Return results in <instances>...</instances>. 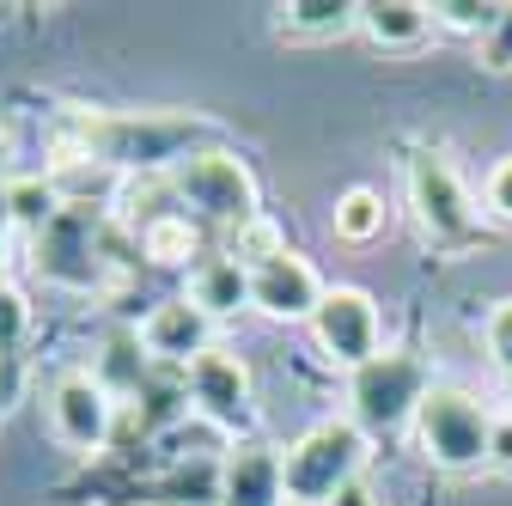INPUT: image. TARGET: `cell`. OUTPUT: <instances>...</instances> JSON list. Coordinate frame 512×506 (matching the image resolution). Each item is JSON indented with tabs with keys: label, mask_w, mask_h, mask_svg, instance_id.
<instances>
[{
	"label": "cell",
	"mask_w": 512,
	"mask_h": 506,
	"mask_svg": "<svg viewBox=\"0 0 512 506\" xmlns=\"http://www.w3.org/2000/svg\"><path fill=\"white\" fill-rule=\"evenodd\" d=\"M384 232V202L372 196V189H348V196L336 202V238L348 244H372Z\"/></svg>",
	"instance_id": "cell-21"
},
{
	"label": "cell",
	"mask_w": 512,
	"mask_h": 506,
	"mask_svg": "<svg viewBox=\"0 0 512 506\" xmlns=\"http://www.w3.org/2000/svg\"><path fill=\"white\" fill-rule=\"evenodd\" d=\"M433 391V378L415 354H378L348 378V403H354V427L360 433H397L415 421L421 397Z\"/></svg>",
	"instance_id": "cell-4"
},
{
	"label": "cell",
	"mask_w": 512,
	"mask_h": 506,
	"mask_svg": "<svg viewBox=\"0 0 512 506\" xmlns=\"http://www.w3.org/2000/svg\"><path fill=\"white\" fill-rule=\"evenodd\" d=\"M141 257H153L165 269H177V263L196 257V226H189V214H153L141 226Z\"/></svg>",
	"instance_id": "cell-19"
},
{
	"label": "cell",
	"mask_w": 512,
	"mask_h": 506,
	"mask_svg": "<svg viewBox=\"0 0 512 506\" xmlns=\"http://www.w3.org/2000/svg\"><path fill=\"white\" fill-rule=\"evenodd\" d=\"M189 299H196L208 318H232L238 305H250V269L238 257H226V250H214V257H202L196 275H189Z\"/></svg>",
	"instance_id": "cell-14"
},
{
	"label": "cell",
	"mask_w": 512,
	"mask_h": 506,
	"mask_svg": "<svg viewBox=\"0 0 512 506\" xmlns=\"http://www.w3.org/2000/svg\"><path fill=\"white\" fill-rule=\"evenodd\" d=\"M220 506H287V464L275 446H238L220 464Z\"/></svg>",
	"instance_id": "cell-13"
},
{
	"label": "cell",
	"mask_w": 512,
	"mask_h": 506,
	"mask_svg": "<svg viewBox=\"0 0 512 506\" xmlns=\"http://www.w3.org/2000/svg\"><path fill=\"white\" fill-rule=\"evenodd\" d=\"M324 281H317V269L299 257V250H281V257H269L263 269H250V305L256 311H269V318H311L317 305H324Z\"/></svg>",
	"instance_id": "cell-10"
},
{
	"label": "cell",
	"mask_w": 512,
	"mask_h": 506,
	"mask_svg": "<svg viewBox=\"0 0 512 506\" xmlns=\"http://www.w3.org/2000/svg\"><path fill=\"white\" fill-rule=\"evenodd\" d=\"M141 342H147V354L153 360H165V366H189L196 354H208L214 348V318L196 305V299H159L153 311H147V324H141Z\"/></svg>",
	"instance_id": "cell-12"
},
{
	"label": "cell",
	"mask_w": 512,
	"mask_h": 506,
	"mask_svg": "<svg viewBox=\"0 0 512 506\" xmlns=\"http://www.w3.org/2000/svg\"><path fill=\"white\" fill-rule=\"evenodd\" d=\"M482 61H488V68H512V7H500V19H494V31L482 37Z\"/></svg>",
	"instance_id": "cell-25"
},
{
	"label": "cell",
	"mask_w": 512,
	"mask_h": 506,
	"mask_svg": "<svg viewBox=\"0 0 512 506\" xmlns=\"http://www.w3.org/2000/svg\"><path fill=\"white\" fill-rule=\"evenodd\" d=\"M488 464L494 470H512V415H500L494 433H488Z\"/></svg>",
	"instance_id": "cell-28"
},
{
	"label": "cell",
	"mask_w": 512,
	"mask_h": 506,
	"mask_svg": "<svg viewBox=\"0 0 512 506\" xmlns=\"http://www.w3.org/2000/svg\"><path fill=\"white\" fill-rule=\"evenodd\" d=\"M202 129L196 122H183V116H98L86 122V147L110 165H183L189 141H196Z\"/></svg>",
	"instance_id": "cell-5"
},
{
	"label": "cell",
	"mask_w": 512,
	"mask_h": 506,
	"mask_svg": "<svg viewBox=\"0 0 512 506\" xmlns=\"http://www.w3.org/2000/svg\"><path fill=\"white\" fill-rule=\"evenodd\" d=\"M171 196L189 208V214H202V220H214V226H226V232H238V226H250L256 220V183H250V171L232 159V153H220V147H196L177 171H171Z\"/></svg>",
	"instance_id": "cell-3"
},
{
	"label": "cell",
	"mask_w": 512,
	"mask_h": 506,
	"mask_svg": "<svg viewBox=\"0 0 512 506\" xmlns=\"http://www.w3.org/2000/svg\"><path fill=\"white\" fill-rule=\"evenodd\" d=\"M488 433H494V415L470 391H452V385H433L415 409V439L439 470H482Z\"/></svg>",
	"instance_id": "cell-2"
},
{
	"label": "cell",
	"mask_w": 512,
	"mask_h": 506,
	"mask_svg": "<svg viewBox=\"0 0 512 506\" xmlns=\"http://www.w3.org/2000/svg\"><path fill=\"white\" fill-rule=\"evenodd\" d=\"M506 403H512V397H506Z\"/></svg>",
	"instance_id": "cell-31"
},
{
	"label": "cell",
	"mask_w": 512,
	"mask_h": 506,
	"mask_svg": "<svg viewBox=\"0 0 512 506\" xmlns=\"http://www.w3.org/2000/svg\"><path fill=\"white\" fill-rule=\"evenodd\" d=\"M25 324H31V305H25V293L0 281V354H13V348L25 342Z\"/></svg>",
	"instance_id": "cell-24"
},
{
	"label": "cell",
	"mask_w": 512,
	"mask_h": 506,
	"mask_svg": "<svg viewBox=\"0 0 512 506\" xmlns=\"http://www.w3.org/2000/svg\"><path fill=\"white\" fill-rule=\"evenodd\" d=\"M281 250H287V244H281V232H275V220H263V214H256L250 226H238V232L226 238V257H238L244 269H263L269 257H281Z\"/></svg>",
	"instance_id": "cell-22"
},
{
	"label": "cell",
	"mask_w": 512,
	"mask_h": 506,
	"mask_svg": "<svg viewBox=\"0 0 512 506\" xmlns=\"http://www.w3.org/2000/svg\"><path fill=\"white\" fill-rule=\"evenodd\" d=\"M311 336H317V348H324L336 366H348V372H360L366 360L384 354L378 305H372V293H360V287H330L324 305L311 311Z\"/></svg>",
	"instance_id": "cell-7"
},
{
	"label": "cell",
	"mask_w": 512,
	"mask_h": 506,
	"mask_svg": "<svg viewBox=\"0 0 512 506\" xmlns=\"http://www.w3.org/2000/svg\"><path fill=\"white\" fill-rule=\"evenodd\" d=\"M354 25H360V7H348V0H299V7H281V31L305 37V43H330Z\"/></svg>",
	"instance_id": "cell-17"
},
{
	"label": "cell",
	"mask_w": 512,
	"mask_h": 506,
	"mask_svg": "<svg viewBox=\"0 0 512 506\" xmlns=\"http://www.w3.org/2000/svg\"><path fill=\"white\" fill-rule=\"evenodd\" d=\"M189 403H196L214 427H244L250 421V372L244 360L208 348L189 360Z\"/></svg>",
	"instance_id": "cell-11"
},
{
	"label": "cell",
	"mask_w": 512,
	"mask_h": 506,
	"mask_svg": "<svg viewBox=\"0 0 512 506\" xmlns=\"http://www.w3.org/2000/svg\"><path fill=\"white\" fill-rule=\"evenodd\" d=\"M147 372H153V354H147V342H141V330H116L110 342H104V354H98V385L110 391V397H135L141 385H147Z\"/></svg>",
	"instance_id": "cell-15"
},
{
	"label": "cell",
	"mask_w": 512,
	"mask_h": 506,
	"mask_svg": "<svg viewBox=\"0 0 512 506\" xmlns=\"http://www.w3.org/2000/svg\"><path fill=\"white\" fill-rule=\"evenodd\" d=\"M37 269L61 287H98L104 263H98V214L86 202H68L43 232H37Z\"/></svg>",
	"instance_id": "cell-8"
},
{
	"label": "cell",
	"mask_w": 512,
	"mask_h": 506,
	"mask_svg": "<svg viewBox=\"0 0 512 506\" xmlns=\"http://www.w3.org/2000/svg\"><path fill=\"white\" fill-rule=\"evenodd\" d=\"M330 506H378V494H372L366 482H348V488H342V494H336Z\"/></svg>",
	"instance_id": "cell-29"
},
{
	"label": "cell",
	"mask_w": 512,
	"mask_h": 506,
	"mask_svg": "<svg viewBox=\"0 0 512 506\" xmlns=\"http://www.w3.org/2000/svg\"><path fill=\"white\" fill-rule=\"evenodd\" d=\"M153 506H220V464H196V470H171L153 488Z\"/></svg>",
	"instance_id": "cell-20"
},
{
	"label": "cell",
	"mask_w": 512,
	"mask_h": 506,
	"mask_svg": "<svg viewBox=\"0 0 512 506\" xmlns=\"http://www.w3.org/2000/svg\"><path fill=\"white\" fill-rule=\"evenodd\" d=\"M287 506H305V500H287Z\"/></svg>",
	"instance_id": "cell-30"
},
{
	"label": "cell",
	"mask_w": 512,
	"mask_h": 506,
	"mask_svg": "<svg viewBox=\"0 0 512 506\" xmlns=\"http://www.w3.org/2000/svg\"><path fill=\"white\" fill-rule=\"evenodd\" d=\"M49 421L61 433V446L74 452H104L110 446V427H116V397L98 385L92 372H74L49 391Z\"/></svg>",
	"instance_id": "cell-9"
},
{
	"label": "cell",
	"mask_w": 512,
	"mask_h": 506,
	"mask_svg": "<svg viewBox=\"0 0 512 506\" xmlns=\"http://www.w3.org/2000/svg\"><path fill=\"white\" fill-rule=\"evenodd\" d=\"M488 208H494L500 220H512V159H500L494 177H488Z\"/></svg>",
	"instance_id": "cell-27"
},
{
	"label": "cell",
	"mask_w": 512,
	"mask_h": 506,
	"mask_svg": "<svg viewBox=\"0 0 512 506\" xmlns=\"http://www.w3.org/2000/svg\"><path fill=\"white\" fill-rule=\"evenodd\" d=\"M360 25L378 49H415L433 25V13L421 7V0H372V7H360Z\"/></svg>",
	"instance_id": "cell-16"
},
{
	"label": "cell",
	"mask_w": 512,
	"mask_h": 506,
	"mask_svg": "<svg viewBox=\"0 0 512 506\" xmlns=\"http://www.w3.org/2000/svg\"><path fill=\"white\" fill-rule=\"evenodd\" d=\"M0 196H7V220H19L25 232H43L61 208H68V202H61V189H55L49 177H13L7 189H0Z\"/></svg>",
	"instance_id": "cell-18"
},
{
	"label": "cell",
	"mask_w": 512,
	"mask_h": 506,
	"mask_svg": "<svg viewBox=\"0 0 512 506\" xmlns=\"http://www.w3.org/2000/svg\"><path fill=\"white\" fill-rule=\"evenodd\" d=\"M427 13H433V25L464 31V37H488L494 19H500V7H482V0H439V7H427Z\"/></svg>",
	"instance_id": "cell-23"
},
{
	"label": "cell",
	"mask_w": 512,
	"mask_h": 506,
	"mask_svg": "<svg viewBox=\"0 0 512 506\" xmlns=\"http://www.w3.org/2000/svg\"><path fill=\"white\" fill-rule=\"evenodd\" d=\"M409 202H415V220L433 244L445 250H464L482 238V220H476V202L470 189L458 183V171L445 165L439 153H415L409 159Z\"/></svg>",
	"instance_id": "cell-6"
},
{
	"label": "cell",
	"mask_w": 512,
	"mask_h": 506,
	"mask_svg": "<svg viewBox=\"0 0 512 506\" xmlns=\"http://www.w3.org/2000/svg\"><path fill=\"white\" fill-rule=\"evenodd\" d=\"M488 354L512 372V299H506V305H494V318H488Z\"/></svg>",
	"instance_id": "cell-26"
},
{
	"label": "cell",
	"mask_w": 512,
	"mask_h": 506,
	"mask_svg": "<svg viewBox=\"0 0 512 506\" xmlns=\"http://www.w3.org/2000/svg\"><path fill=\"white\" fill-rule=\"evenodd\" d=\"M281 464H287V500L330 506L348 482H360L366 433L354 421H317L311 433H299L293 446L281 452Z\"/></svg>",
	"instance_id": "cell-1"
}]
</instances>
